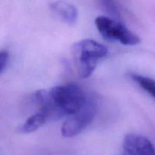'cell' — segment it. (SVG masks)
Segmentation results:
<instances>
[{"label":"cell","mask_w":155,"mask_h":155,"mask_svg":"<svg viewBox=\"0 0 155 155\" xmlns=\"http://www.w3.org/2000/svg\"><path fill=\"white\" fill-rule=\"evenodd\" d=\"M107 54V48L93 39H83L76 42L72 47L75 67L82 78L90 77L98 61L105 57Z\"/></svg>","instance_id":"6da1fadb"},{"label":"cell","mask_w":155,"mask_h":155,"mask_svg":"<svg viewBox=\"0 0 155 155\" xmlns=\"http://www.w3.org/2000/svg\"><path fill=\"white\" fill-rule=\"evenodd\" d=\"M48 94L56 107L64 116L78 111L88 98L83 89L74 83L54 86L48 91Z\"/></svg>","instance_id":"7a4b0ae2"},{"label":"cell","mask_w":155,"mask_h":155,"mask_svg":"<svg viewBox=\"0 0 155 155\" xmlns=\"http://www.w3.org/2000/svg\"><path fill=\"white\" fill-rule=\"evenodd\" d=\"M95 22L101 36L108 40L117 41L124 45H136L141 42L140 37L136 33L108 17L99 16Z\"/></svg>","instance_id":"3957f363"},{"label":"cell","mask_w":155,"mask_h":155,"mask_svg":"<svg viewBox=\"0 0 155 155\" xmlns=\"http://www.w3.org/2000/svg\"><path fill=\"white\" fill-rule=\"evenodd\" d=\"M96 113L94 101L88 97L83 107L76 113L69 115L61 127V135L65 138L77 136L93 121Z\"/></svg>","instance_id":"277c9868"},{"label":"cell","mask_w":155,"mask_h":155,"mask_svg":"<svg viewBox=\"0 0 155 155\" xmlns=\"http://www.w3.org/2000/svg\"><path fill=\"white\" fill-rule=\"evenodd\" d=\"M123 148L127 155H155L154 144L148 138L136 133L125 136Z\"/></svg>","instance_id":"5b68a950"},{"label":"cell","mask_w":155,"mask_h":155,"mask_svg":"<svg viewBox=\"0 0 155 155\" xmlns=\"http://www.w3.org/2000/svg\"><path fill=\"white\" fill-rule=\"evenodd\" d=\"M33 100L39 107V112L43 114L47 120H58L64 116L54 105L47 91L38 90L33 95Z\"/></svg>","instance_id":"8992f818"},{"label":"cell","mask_w":155,"mask_h":155,"mask_svg":"<svg viewBox=\"0 0 155 155\" xmlns=\"http://www.w3.org/2000/svg\"><path fill=\"white\" fill-rule=\"evenodd\" d=\"M51 10L64 23L73 25L77 22L78 12L75 6L68 2L58 0L51 5Z\"/></svg>","instance_id":"52a82bcc"},{"label":"cell","mask_w":155,"mask_h":155,"mask_svg":"<svg viewBox=\"0 0 155 155\" xmlns=\"http://www.w3.org/2000/svg\"><path fill=\"white\" fill-rule=\"evenodd\" d=\"M47 120L45 115L41 112L32 115L28 118L22 126L20 127L19 130L22 133H30L37 130L42 127Z\"/></svg>","instance_id":"ba28073f"},{"label":"cell","mask_w":155,"mask_h":155,"mask_svg":"<svg viewBox=\"0 0 155 155\" xmlns=\"http://www.w3.org/2000/svg\"><path fill=\"white\" fill-rule=\"evenodd\" d=\"M131 78L145 90L147 93L149 94L152 98L155 99V80L149 77H144L139 74H132Z\"/></svg>","instance_id":"9c48e42d"},{"label":"cell","mask_w":155,"mask_h":155,"mask_svg":"<svg viewBox=\"0 0 155 155\" xmlns=\"http://www.w3.org/2000/svg\"><path fill=\"white\" fill-rule=\"evenodd\" d=\"M8 53L7 51H0V73L5 69L8 61Z\"/></svg>","instance_id":"30bf717a"}]
</instances>
